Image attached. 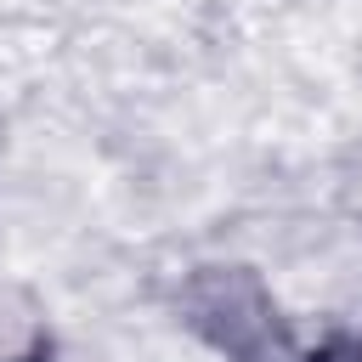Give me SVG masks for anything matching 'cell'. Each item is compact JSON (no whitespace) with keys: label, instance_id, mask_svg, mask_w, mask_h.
Returning <instances> with one entry per match:
<instances>
[{"label":"cell","instance_id":"6da1fadb","mask_svg":"<svg viewBox=\"0 0 362 362\" xmlns=\"http://www.w3.org/2000/svg\"><path fill=\"white\" fill-rule=\"evenodd\" d=\"M305 362H362V339H328V345L311 351Z\"/></svg>","mask_w":362,"mask_h":362}]
</instances>
